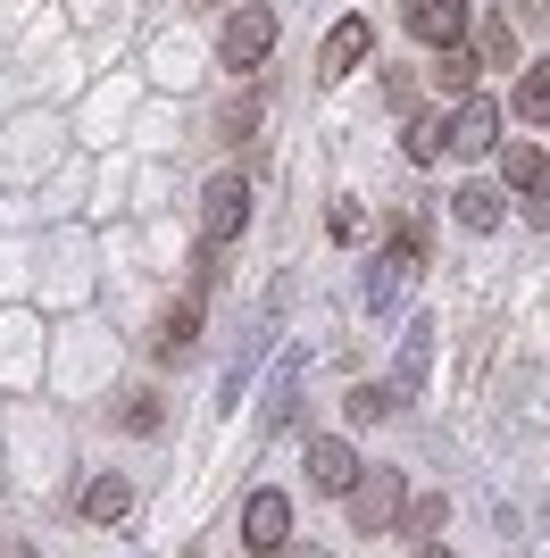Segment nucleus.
<instances>
[{"instance_id":"obj_25","label":"nucleus","mask_w":550,"mask_h":558,"mask_svg":"<svg viewBox=\"0 0 550 558\" xmlns=\"http://www.w3.org/2000/svg\"><path fill=\"white\" fill-rule=\"evenodd\" d=\"M292 558H318V550H292Z\"/></svg>"},{"instance_id":"obj_17","label":"nucleus","mask_w":550,"mask_h":558,"mask_svg":"<svg viewBox=\"0 0 550 558\" xmlns=\"http://www.w3.org/2000/svg\"><path fill=\"white\" fill-rule=\"evenodd\" d=\"M392 409H400V384H359V392H350V417H359V425L392 417Z\"/></svg>"},{"instance_id":"obj_16","label":"nucleus","mask_w":550,"mask_h":558,"mask_svg":"<svg viewBox=\"0 0 550 558\" xmlns=\"http://www.w3.org/2000/svg\"><path fill=\"white\" fill-rule=\"evenodd\" d=\"M400 159H409V167L442 159V125H434V117H409V125H400Z\"/></svg>"},{"instance_id":"obj_21","label":"nucleus","mask_w":550,"mask_h":558,"mask_svg":"<svg viewBox=\"0 0 550 558\" xmlns=\"http://www.w3.org/2000/svg\"><path fill=\"white\" fill-rule=\"evenodd\" d=\"M125 425H134V434H159V409H151V392L125 400Z\"/></svg>"},{"instance_id":"obj_10","label":"nucleus","mask_w":550,"mask_h":558,"mask_svg":"<svg viewBox=\"0 0 550 558\" xmlns=\"http://www.w3.org/2000/svg\"><path fill=\"white\" fill-rule=\"evenodd\" d=\"M125 509H134V492H125V475H92V484H84V517H92V525H117Z\"/></svg>"},{"instance_id":"obj_26","label":"nucleus","mask_w":550,"mask_h":558,"mask_svg":"<svg viewBox=\"0 0 550 558\" xmlns=\"http://www.w3.org/2000/svg\"><path fill=\"white\" fill-rule=\"evenodd\" d=\"M542 167H550V159H542Z\"/></svg>"},{"instance_id":"obj_19","label":"nucleus","mask_w":550,"mask_h":558,"mask_svg":"<svg viewBox=\"0 0 550 558\" xmlns=\"http://www.w3.org/2000/svg\"><path fill=\"white\" fill-rule=\"evenodd\" d=\"M483 59H492V68H517V34H509V17L483 25Z\"/></svg>"},{"instance_id":"obj_2","label":"nucleus","mask_w":550,"mask_h":558,"mask_svg":"<svg viewBox=\"0 0 550 558\" xmlns=\"http://www.w3.org/2000/svg\"><path fill=\"white\" fill-rule=\"evenodd\" d=\"M267 50H275V9L242 0V9L217 25V59H226V68H267Z\"/></svg>"},{"instance_id":"obj_15","label":"nucleus","mask_w":550,"mask_h":558,"mask_svg":"<svg viewBox=\"0 0 550 558\" xmlns=\"http://www.w3.org/2000/svg\"><path fill=\"white\" fill-rule=\"evenodd\" d=\"M517 117H526V125H550V59L526 68V84H517Z\"/></svg>"},{"instance_id":"obj_14","label":"nucleus","mask_w":550,"mask_h":558,"mask_svg":"<svg viewBox=\"0 0 550 558\" xmlns=\"http://www.w3.org/2000/svg\"><path fill=\"white\" fill-rule=\"evenodd\" d=\"M492 150H501V175H509V184H517V192H534V184H542V175H550L534 142H492Z\"/></svg>"},{"instance_id":"obj_1","label":"nucleus","mask_w":550,"mask_h":558,"mask_svg":"<svg viewBox=\"0 0 550 558\" xmlns=\"http://www.w3.org/2000/svg\"><path fill=\"white\" fill-rule=\"evenodd\" d=\"M343 500H350V525H359V534H392L400 509H409V484H400V466H359V484H350Z\"/></svg>"},{"instance_id":"obj_4","label":"nucleus","mask_w":550,"mask_h":558,"mask_svg":"<svg viewBox=\"0 0 550 558\" xmlns=\"http://www.w3.org/2000/svg\"><path fill=\"white\" fill-rule=\"evenodd\" d=\"M492 142H501V109H492L483 93H467V100L451 109V125H442V150H458V159H483Z\"/></svg>"},{"instance_id":"obj_20","label":"nucleus","mask_w":550,"mask_h":558,"mask_svg":"<svg viewBox=\"0 0 550 558\" xmlns=\"http://www.w3.org/2000/svg\"><path fill=\"white\" fill-rule=\"evenodd\" d=\"M417 375H426V326H409V342H400V392H409Z\"/></svg>"},{"instance_id":"obj_6","label":"nucleus","mask_w":550,"mask_h":558,"mask_svg":"<svg viewBox=\"0 0 550 558\" xmlns=\"http://www.w3.org/2000/svg\"><path fill=\"white\" fill-rule=\"evenodd\" d=\"M400 25H409L417 43L451 50L458 34H467V0H400Z\"/></svg>"},{"instance_id":"obj_12","label":"nucleus","mask_w":550,"mask_h":558,"mask_svg":"<svg viewBox=\"0 0 550 558\" xmlns=\"http://www.w3.org/2000/svg\"><path fill=\"white\" fill-rule=\"evenodd\" d=\"M192 342H201V301H183V308L159 317V359H183Z\"/></svg>"},{"instance_id":"obj_7","label":"nucleus","mask_w":550,"mask_h":558,"mask_svg":"<svg viewBox=\"0 0 550 558\" xmlns=\"http://www.w3.org/2000/svg\"><path fill=\"white\" fill-rule=\"evenodd\" d=\"M309 484L318 492H350L359 484V450L334 442V434H318V442H309Z\"/></svg>"},{"instance_id":"obj_11","label":"nucleus","mask_w":550,"mask_h":558,"mask_svg":"<svg viewBox=\"0 0 550 558\" xmlns=\"http://www.w3.org/2000/svg\"><path fill=\"white\" fill-rule=\"evenodd\" d=\"M426 75H434V93H451V100H467V93H476V50H434V68H426Z\"/></svg>"},{"instance_id":"obj_24","label":"nucleus","mask_w":550,"mask_h":558,"mask_svg":"<svg viewBox=\"0 0 550 558\" xmlns=\"http://www.w3.org/2000/svg\"><path fill=\"white\" fill-rule=\"evenodd\" d=\"M417 558H451V550H442V542H417Z\"/></svg>"},{"instance_id":"obj_8","label":"nucleus","mask_w":550,"mask_h":558,"mask_svg":"<svg viewBox=\"0 0 550 558\" xmlns=\"http://www.w3.org/2000/svg\"><path fill=\"white\" fill-rule=\"evenodd\" d=\"M367 50H375V25H367V17H343V25H334V34H325L318 68H325V75H350V68H359V59H367Z\"/></svg>"},{"instance_id":"obj_13","label":"nucleus","mask_w":550,"mask_h":558,"mask_svg":"<svg viewBox=\"0 0 550 558\" xmlns=\"http://www.w3.org/2000/svg\"><path fill=\"white\" fill-rule=\"evenodd\" d=\"M409 267H417V258L400 251V242H392V258H375V276H367V301H375V308H392V301H400V283H409Z\"/></svg>"},{"instance_id":"obj_9","label":"nucleus","mask_w":550,"mask_h":558,"mask_svg":"<svg viewBox=\"0 0 550 558\" xmlns=\"http://www.w3.org/2000/svg\"><path fill=\"white\" fill-rule=\"evenodd\" d=\"M451 217H458L467 233H501L509 201H501V184H458V192H451Z\"/></svg>"},{"instance_id":"obj_18","label":"nucleus","mask_w":550,"mask_h":558,"mask_svg":"<svg viewBox=\"0 0 550 558\" xmlns=\"http://www.w3.org/2000/svg\"><path fill=\"white\" fill-rule=\"evenodd\" d=\"M442 517H451L442 500H409V509H400V525H409L417 542H442Z\"/></svg>"},{"instance_id":"obj_23","label":"nucleus","mask_w":550,"mask_h":558,"mask_svg":"<svg viewBox=\"0 0 550 558\" xmlns=\"http://www.w3.org/2000/svg\"><path fill=\"white\" fill-rule=\"evenodd\" d=\"M0 558H43L34 542H17V534H0Z\"/></svg>"},{"instance_id":"obj_22","label":"nucleus","mask_w":550,"mask_h":558,"mask_svg":"<svg viewBox=\"0 0 550 558\" xmlns=\"http://www.w3.org/2000/svg\"><path fill=\"white\" fill-rule=\"evenodd\" d=\"M359 233H367V217L350 209V201H334V242H359Z\"/></svg>"},{"instance_id":"obj_3","label":"nucleus","mask_w":550,"mask_h":558,"mask_svg":"<svg viewBox=\"0 0 550 558\" xmlns=\"http://www.w3.org/2000/svg\"><path fill=\"white\" fill-rule=\"evenodd\" d=\"M242 226H251V184H242V175H217V184L201 192V251H226Z\"/></svg>"},{"instance_id":"obj_5","label":"nucleus","mask_w":550,"mask_h":558,"mask_svg":"<svg viewBox=\"0 0 550 558\" xmlns=\"http://www.w3.org/2000/svg\"><path fill=\"white\" fill-rule=\"evenodd\" d=\"M242 542H251L259 558H275L292 542V500H284V492H251V500H242Z\"/></svg>"}]
</instances>
